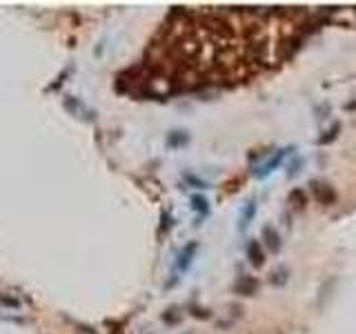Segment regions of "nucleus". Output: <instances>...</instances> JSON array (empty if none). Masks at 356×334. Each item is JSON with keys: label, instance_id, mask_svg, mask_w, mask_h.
<instances>
[{"label": "nucleus", "instance_id": "0eeeda50", "mask_svg": "<svg viewBox=\"0 0 356 334\" xmlns=\"http://www.w3.org/2000/svg\"><path fill=\"white\" fill-rule=\"evenodd\" d=\"M256 216V198H249L247 203L243 205V209H240V218H238V232H245L249 227V223L254 221Z\"/></svg>", "mask_w": 356, "mask_h": 334}, {"label": "nucleus", "instance_id": "9b49d317", "mask_svg": "<svg viewBox=\"0 0 356 334\" xmlns=\"http://www.w3.org/2000/svg\"><path fill=\"white\" fill-rule=\"evenodd\" d=\"M339 132H341V123H334L330 130L323 132V136L319 138V145H330V143H334L336 138H339Z\"/></svg>", "mask_w": 356, "mask_h": 334}, {"label": "nucleus", "instance_id": "ddd939ff", "mask_svg": "<svg viewBox=\"0 0 356 334\" xmlns=\"http://www.w3.org/2000/svg\"><path fill=\"white\" fill-rule=\"evenodd\" d=\"M163 321H165V323H169V326L178 323V321H180V312H178V308H169L167 312L163 314Z\"/></svg>", "mask_w": 356, "mask_h": 334}, {"label": "nucleus", "instance_id": "f257e3e1", "mask_svg": "<svg viewBox=\"0 0 356 334\" xmlns=\"http://www.w3.org/2000/svg\"><path fill=\"white\" fill-rule=\"evenodd\" d=\"M287 152H294V147H289V150H287V147H283V150H276V152H274V156H269V159L254 171V178H265L267 174H272V171L283 163V159L287 156Z\"/></svg>", "mask_w": 356, "mask_h": 334}, {"label": "nucleus", "instance_id": "20e7f679", "mask_svg": "<svg viewBox=\"0 0 356 334\" xmlns=\"http://www.w3.org/2000/svg\"><path fill=\"white\" fill-rule=\"evenodd\" d=\"M312 194L321 205H332L336 200V192L332 185L321 183V180H312Z\"/></svg>", "mask_w": 356, "mask_h": 334}, {"label": "nucleus", "instance_id": "1a4fd4ad", "mask_svg": "<svg viewBox=\"0 0 356 334\" xmlns=\"http://www.w3.org/2000/svg\"><path fill=\"white\" fill-rule=\"evenodd\" d=\"M287 200H289V205H294V207H305L307 205V192L303 187H294L292 192H289V196H287Z\"/></svg>", "mask_w": 356, "mask_h": 334}, {"label": "nucleus", "instance_id": "39448f33", "mask_svg": "<svg viewBox=\"0 0 356 334\" xmlns=\"http://www.w3.org/2000/svg\"><path fill=\"white\" fill-rule=\"evenodd\" d=\"M256 290H258V281L254 279V276H240L238 281L234 283V292L240 294V297H254Z\"/></svg>", "mask_w": 356, "mask_h": 334}, {"label": "nucleus", "instance_id": "f8f14e48", "mask_svg": "<svg viewBox=\"0 0 356 334\" xmlns=\"http://www.w3.org/2000/svg\"><path fill=\"white\" fill-rule=\"evenodd\" d=\"M187 143H189L187 132H169V136H167L169 147H183V145H187Z\"/></svg>", "mask_w": 356, "mask_h": 334}, {"label": "nucleus", "instance_id": "423d86ee", "mask_svg": "<svg viewBox=\"0 0 356 334\" xmlns=\"http://www.w3.org/2000/svg\"><path fill=\"white\" fill-rule=\"evenodd\" d=\"M247 259L249 263L258 270V267L265 265V250H263V243L260 241H249L247 245Z\"/></svg>", "mask_w": 356, "mask_h": 334}, {"label": "nucleus", "instance_id": "4468645a", "mask_svg": "<svg viewBox=\"0 0 356 334\" xmlns=\"http://www.w3.org/2000/svg\"><path fill=\"white\" fill-rule=\"evenodd\" d=\"M301 167H303V159H294V163L287 167V176H289V178H294V176L298 174V169H301Z\"/></svg>", "mask_w": 356, "mask_h": 334}, {"label": "nucleus", "instance_id": "f03ea898", "mask_svg": "<svg viewBox=\"0 0 356 334\" xmlns=\"http://www.w3.org/2000/svg\"><path fill=\"white\" fill-rule=\"evenodd\" d=\"M198 241H189L187 245L180 250V254H178V261H176V270L178 272H187L189 267H192L194 263V259H196V254H198Z\"/></svg>", "mask_w": 356, "mask_h": 334}, {"label": "nucleus", "instance_id": "9d476101", "mask_svg": "<svg viewBox=\"0 0 356 334\" xmlns=\"http://www.w3.org/2000/svg\"><path fill=\"white\" fill-rule=\"evenodd\" d=\"M287 281H289V270L287 267H276V270L269 274V283H272L274 288H283Z\"/></svg>", "mask_w": 356, "mask_h": 334}, {"label": "nucleus", "instance_id": "2eb2a0df", "mask_svg": "<svg viewBox=\"0 0 356 334\" xmlns=\"http://www.w3.org/2000/svg\"><path fill=\"white\" fill-rule=\"evenodd\" d=\"M345 109H348V112H354V109H356V100H352V103L345 105Z\"/></svg>", "mask_w": 356, "mask_h": 334}, {"label": "nucleus", "instance_id": "6e6552de", "mask_svg": "<svg viewBox=\"0 0 356 334\" xmlns=\"http://www.w3.org/2000/svg\"><path fill=\"white\" fill-rule=\"evenodd\" d=\"M189 203H192V209H194V212H196L201 218H205L207 214H210V200L203 196V194H194Z\"/></svg>", "mask_w": 356, "mask_h": 334}, {"label": "nucleus", "instance_id": "7ed1b4c3", "mask_svg": "<svg viewBox=\"0 0 356 334\" xmlns=\"http://www.w3.org/2000/svg\"><path fill=\"white\" fill-rule=\"evenodd\" d=\"M260 243H263V247H267L272 254H278V252H281V247H283L281 234H278V230H276V227H272V225H265L263 227V232H260Z\"/></svg>", "mask_w": 356, "mask_h": 334}]
</instances>
